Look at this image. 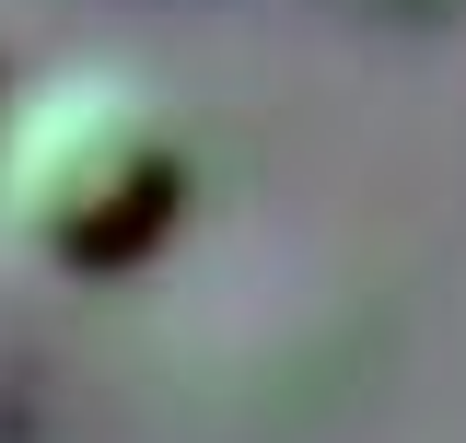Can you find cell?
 <instances>
[{
    "label": "cell",
    "mask_w": 466,
    "mask_h": 443,
    "mask_svg": "<svg viewBox=\"0 0 466 443\" xmlns=\"http://www.w3.org/2000/svg\"><path fill=\"white\" fill-rule=\"evenodd\" d=\"M361 12H431V0H361Z\"/></svg>",
    "instance_id": "2"
},
{
    "label": "cell",
    "mask_w": 466,
    "mask_h": 443,
    "mask_svg": "<svg viewBox=\"0 0 466 443\" xmlns=\"http://www.w3.org/2000/svg\"><path fill=\"white\" fill-rule=\"evenodd\" d=\"M0 94H12V82H0Z\"/></svg>",
    "instance_id": "3"
},
{
    "label": "cell",
    "mask_w": 466,
    "mask_h": 443,
    "mask_svg": "<svg viewBox=\"0 0 466 443\" xmlns=\"http://www.w3.org/2000/svg\"><path fill=\"white\" fill-rule=\"evenodd\" d=\"M187 211V140L152 82L58 58L0 94V233L47 269H140Z\"/></svg>",
    "instance_id": "1"
}]
</instances>
